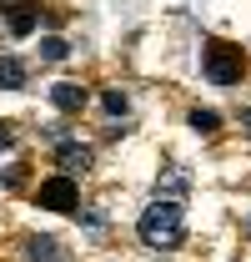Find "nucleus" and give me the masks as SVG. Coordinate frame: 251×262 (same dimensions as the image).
<instances>
[{
    "mask_svg": "<svg viewBox=\"0 0 251 262\" xmlns=\"http://www.w3.org/2000/svg\"><path fill=\"white\" fill-rule=\"evenodd\" d=\"M136 232H141V242L146 247H156V252H166V247H181V237H186V222H181V202H151L146 212H141V222H136Z\"/></svg>",
    "mask_w": 251,
    "mask_h": 262,
    "instance_id": "obj_1",
    "label": "nucleus"
},
{
    "mask_svg": "<svg viewBox=\"0 0 251 262\" xmlns=\"http://www.w3.org/2000/svg\"><path fill=\"white\" fill-rule=\"evenodd\" d=\"M201 71L211 86H236L246 76V51L231 46V40H206L201 46Z\"/></svg>",
    "mask_w": 251,
    "mask_h": 262,
    "instance_id": "obj_2",
    "label": "nucleus"
},
{
    "mask_svg": "<svg viewBox=\"0 0 251 262\" xmlns=\"http://www.w3.org/2000/svg\"><path fill=\"white\" fill-rule=\"evenodd\" d=\"M76 202H81V187H76V177H65V171L35 187V207H45V212H76Z\"/></svg>",
    "mask_w": 251,
    "mask_h": 262,
    "instance_id": "obj_3",
    "label": "nucleus"
},
{
    "mask_svg": "<svg viewBox=\"0 0 251 262\" xmlns=\"http://www.w3.org/2000/svg\"><path fill=\"white\" fill-rule=\"evenodd\" d=\"M0 15H5L10 35H31L35 26H40V10H35V5H26V0H0Z\"/></svg>",
    "mask_w": 251,
    "mask_h": 262,
    "instance_id": "obj_4",
    "label": "nucleus"
},
{
    "mask_svg": "<svg viewBox=\"0 0 251 262\" xmlns=\"http://www.w3.org/2000/svg\"><path fill=\"white\" fill-rule=\"evenodd\" d=\"M51 101H56L61 111H81L91 96H86V86H81V81H56V86H51Z\"/></svg>",
    "mask_w": 251,
    "mask_h": 262,
    "instance_id": "obj_5",
    "label": "nucleus"
},
{
    "mask_svg": "<svg viewBox=\"0 0 251 262\" xmlns=\"http://www.w3.org/2000/svg\"><path fill=\"white\" fill-rule=\"evenodd\" d=\"M56 162H61L65 177H76V171H86V166H91V146H81V141H65L61 151H56Z\"/></svg>",
    "mask_w": 251,
    "mask_h": 262,
    "instance_id": "obj_6",
    "label": "nucleus"
},
{
    "mask_svg": "<svg viewBox=\"0 0 251 262\" xmlns=\"http://www.w3.org/2000/svg\"><path fill=\"white\" fill-rule=\"evenodd\" d=\"M26 257L31 262H61V242L56 237H31L26 242Z\"/></svg>",
    "mask_w": 251,
    "mask_h": 262,
    "instance_id": "obj_7",
    "label": "nucleus"
},
{
    "mask_svg": "<svg viewBox=\"0 0 251 262\" xmlns=\"http://www.w3.org/2000/svg\"><path fill=\"white\" fill-rule=\"evenodd\" d=\"M26 86V66L15 56H0V91H20Z\"/></svg>",
    "mask_w": 251,
    "mask_h": 262,
    "instance_id": "obj_8",
    "label": "nucleus"
},
{
    "mask_svg": "<svg viewBox=\"0 0 251 262\" xmlns=\"http://www.w3.org/2000/svg\"><path fill=\"white\" fill-rule=\"evenodd\" d=\"M191 126L201 131V136H216V131H221V116H216V111H191Z\"/></svg>",
    "mask_w": 251,
    "mask_h": 262,
    "instance_id": "obj_9",
    "label": "nucleus"
},
{
    "mask_svg": "<svg viewBox=\"0 0 251 262\" xmlns=\"http://www.w3.org/2000/svg\"><path fill=\"white\" fill-rule=\"evenodd\" d=\"M65 51H70V46H65L61 35H45V40H40V56H45V61H65Z\"/></svg>",
    "mask_w": 251,
    "mask_h": 262,
    "instance_id": "obj_10",
    "label": "nucleus"
},
{
    "mask_svg": "<svg viewBox=\"0 0 251 262\" xmlns=\"http://www.w3.org/2000/svg\"><path fill=\"white\" fill-rule=\"evenodd\" d=\"M101 106H106L111 116H126V96H121V91H106V96H101Z\"/></svg>",
    "mask_w": 251,
    "mask_h": 262,
    "instance_id": "obj_11",
    "label": "nucleus"
},
{
    "mask_svg": "<svg viewBox=\"0 0 251 262\" xmlns=\"http://www.w3.org/2000/svg\"><path fill=\"white\" fill-rule=\"evenodd\" d=\"M10 141H15V126H10V121H0V151H5Z\"/></svg>",
    "mask_w": 251,
    "mask_h": 262,
    "instance_id": "obj_12",
    "label": "nucleus"
},
{
    "mask_svg": "<svg viewBox=\"0 0 251 262\" xmlns=\"http://www.w3.org/2000/svg\"><path fill=\"white\" fill-rule=\"evenodd\" d=\"M241 121H246V131H251V111H246V116H241Z\"/></svg>",
    "mask_w": 251,
    "mask_h": 262,
    "instance_id": "obj_13",
    "label": "nucleus"
}]
</instances>
